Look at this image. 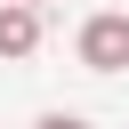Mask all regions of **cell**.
Returning <instances> with one entry per match:
<instances>
[{
	"label": "cell",
	"mask_w": 129,
	"mask_h": 129,
	"mask_svg": "<svg viewBox=\"0 0 129 129\" xmlns=\"http://www.w3.org/2000/svg\"><path fill=\"white\" fill-rule=\"evenodd\" d=\"M73 56H81L89 73H129V16H121V8H97V16L81 24Z\"/></svg>",
	"instance_id": "1"
},
{
	"label": "cell",
	"mask_w": 129,
	"mask_h": 129,
	"mask_svg": "<svg viewBox=\"0 0 129 129\" xmlns=\"http://www.w3.org/2000/svg\"><path fill=\"white\" fill-rule=\"evenodd\" d=\"M40 32H48V16H40V8L0 0V64H24V56L40 48Z\"/></svg>",
	"instance_id": "2"
},
{
	"label": "cell",
	"mask_w": 129,
	"mask_h": 129,
	"mask_svg": "<svg viewBox=\"0 0 129 129\" xmlns=\"http://www.w3.org/2000/svg\"><path fill=\"white\" fill-rule=\"evenodd\" d=\"M32 129H97V121H89V113H40Z\"/></svg>",
	"instance_id": "3"
},
{
	"label": "cell",
	"mask_w": 129,
	"mask_h": 129,
	"mask_svg": "<svg viewBox=\"0 0 129 129\" xmlns=\"http://www.w3.org/2000/svg\"><path fill=\"white\" fill-rule=\"evenodd\" d=\"M16 8H40V16H48V0H16Z\"/></svg>",
	"instance_id": "4"
}]
</instances>
